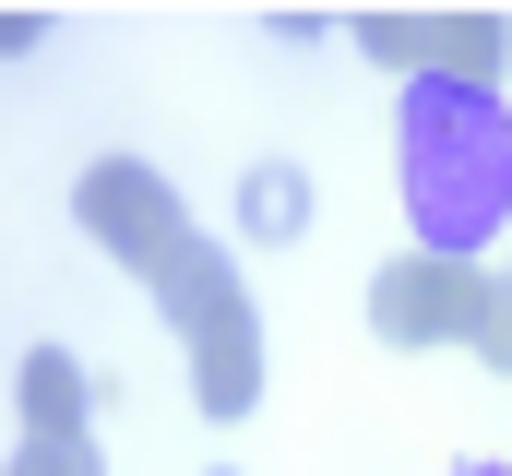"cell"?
<instances>
[{
    "mask_svg": "<svg viewBox=\"0 0 512 476\" xmlns=\"http://www.w3.org/2000/svg\"><path fill=\"white\" fill-rule=\"evenodd\" d=\"M477 357L512 381V274H501V298H489V334H477Z\"/></svg>",
    "mask_w": 512,
    "mask_h": 476,
    "instance_id": "8fae6325",
    "label": "cell"
},
{
    "mask_svg": "<svg viewBox=\"0 0 512 476\" xmlns=\"http://www.w3.org/2000/svg\"><path fill=\"white\" fill-rule=\"evenodd\" d=\"M358 48H370L382 72H405V84H417V12H358Z\"/></svg>",
    "mask_w": 512,
    "mask_h": 476,
    "instance_id": "9c48e42d",
    "label": "cell"
},
{
    "mask_svg": "<svg viewBox=\"0 0 512 476\" xmlns=\"http://www.w3.org/2000/svg\"><path fill=\"white\" fill-rule=\"evenodd\" d=\"M501 60H512L501 12H417V72H441V84H501Z\"/></svg>",
    "mask_w": 512,
    "mask_h": 476,
    "instance_id": "8992f818",
    "label": "cell"
},
{
    "mask_svg": "<svg viewBox=\"0 0 512 476\" xmlns=\"http://www.w3.org/2000/svg\"><path fill=\"white\" fill-rule=\"evenodd\" d=\"M393 179H405V227L417 250L477 262L489 238H512V108L501 84H405V131H393Z\"/></svg>",
    "mask_w": 512,
    "mask_h": 476,
    "instance_id": "6da1fadb",
    "label": "cell"
},
{
    "mask_svg": "<svg viewBox=\"0 0 512 476\" xmlns=\"http://www.w3.org/2000/svg\"><path fill=\"white\" fill-rule=\"evenodd\" d=\"M84 405H96L84 357L24 346V369H12V417H24V441H84Z\"/></svg>",
    "mask_w": 512,
    "mask_h": 476,
    "instance_id": "5b68a950",
    "label": "cell"
},
{
    "mask_svg": "<svg viewBox=\"0 0 512 476\" xmlns=\"http://www.w3.org/2000/svg\"><path fill=\"white\" fill-rule=\"evenodd\" d=\"M72 227L96 238L108 262H131L143 286H155V274H167V262H179V250L203 238L191 215H179V191H167V179H155L143 155H96V167L72 179Z\"/></svg>",
    "mask_w": 512,
    "mask_h": 476,
    "instance_id": "3957f363",
    "label": "cell"
},
{
    "mask_svg": "<svg viewBox=\"0 0 512 476\" xmlns=\"http://www.w3.org/2000/svg\"><path fill=\"white\" fill-rule=\"evenodd\" d=\"M12 476H108L96 441H12Z\"/></svg>",
    "mask_w": 512,
    "mask_h": 476,
    "instance_id": "30bf717a",
    "label": "cell"
},
{
    "mask_svg": "<svg viewBox=\"0 0 512 476\" xmlns=\"http://www.w3.org/2000/svg\"><path fill=\"white\" fill-rule=\"evenodd\" d=\"M191 405L215 417V429H239L262 405V310L239 298V310H215L203 334H191Z\"/></svg>",
    "mask_w": 512,
    "mask_h": 476,
    "instance_id": "277c9868",
    "label": "cell"
},
{
    "mask_svg": "<svg viewBox=\"0 0 512 476\" xmlns=\"http://www.w3.org/2000/svg\"><path fill=\"white\" fill-rule=\"evenodd\" d=\"M489 298H501V274L489 262H453V250H393L382 274H370V334L405 357L429 346H477L489 334Z\"/></svg>",
    "mask_w": 512,
    "mask_h": 476,
    "instance_id": "7a4b0ae2",
    "label": "cell"
},
{
    "mask_svg": "<svg viewBox=\"0 0 512 476\" xmlns=\"http://www.w3.org/2000/svg\"><path fill=\"white\" fill-rule=\"evenodd\" d=\"M239 298H251V286H239L227 238H191V250H179V262L155 274V310H167L179 334H203V322H215V310H239Z\"/></svg>",
    "mask_w": 512,
    "mask_h": 476,
    "instance_id": "52a82bcc",
    "label": "cell"
},
{
    "mask_svg": "<svg viewBox=\"0 0 512 476\" xmlns=\"http://www.w3.org/2000/svg\"><path fill=\"white\" fill-rule=\"evenodd\" d=\"M453 476H512V465H453Z\"/></svg>",
    "mask_w": 512,
    "mask_h": 476,
    "instance_id": "7c38bea8",
    "label": "cell"
},
{
    "mask_svg": "<svg viewBox=\"0 0 512 476\" xmlns=\"http://www.w3.org/2000/svg\"><path fill=\"white\" fill-rule=\"evenodd\" d=\"M239 227L251 238H298L310 227V179H298V167H251V179H239Z\"/></svg>",
    "mask_w": 512,
    "mask_h": 476,
    "instance_id": "ba28073f",
    "label": "cell"
}]
</instances>
